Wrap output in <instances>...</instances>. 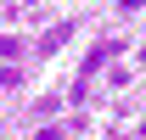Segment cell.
<instances>
[{"mask_svg": "<svg viewBox=\"0 0 146 140\" xmlns=\"http://www.w3.org/2000/svg\"><path fill=\"white\" fill-rule=\"evenodd\" d=\"M0 56H6V62H17V56H23V45H17L11 34H6V39H0Z\"/></svg>", "mask_w": 146, "mask_h": 140, "instance_id": "obj_3", "label": "cell"}, {"mask_svg": "<svg viewBox=\"0 0 146 140\" xmlns=\"http://www.w3.org/2000/svg\"><path fill=\"white\" fill-rule=\"evenodd\" d=\"M68 39H73V22H56V28H45V34H39V56H51V51H62Z\"/></svg>", "mask_w": 146, "mask_h": 140, "instance_id": "obj_2", "label": "cell"}, {"mask_svg": "<svg viewBox=\"0 0 146 140\" xmlns=\"http://www.w3.org/2000/svg\"><path fill=\"white\" fill-rule=\"evenodd\" d=\"M135 6H141V0H124V11H135Z\"/></svg>", "mask_w": 146, "mask_h": 140, "instance_id": "obj_4", "label": "cell"}, {"mask_svg": "<svg viewBox=\"0 0 146 140\" xmlns=\"http://www.w3.org/2000/svg\"><path fill=\"white\" fill-rule=\"evenodd\" d=\"M118 51H124V45H118V39H107V45H96V51L84 56V73H79V79H90L96 67H107V62H112V56H118Z\"/></svg>", "mask_w": 146, "mask_h": 140, "instance_id": "obj_1", "label": "cell"}, {"mask_svg": "<svg viewBox=\"0 0 146 140\" xmlns=\"http://www.w3.org/2000/svg\"><path fill=\"white\" fill-rule=\"evenodd\" d=\"M112 140H124V135H112Z\"/></svg>", "mask_w": 146, "mask_h": 140, "instance_id": "obj_5", "label": "cell"}]
</instances>
